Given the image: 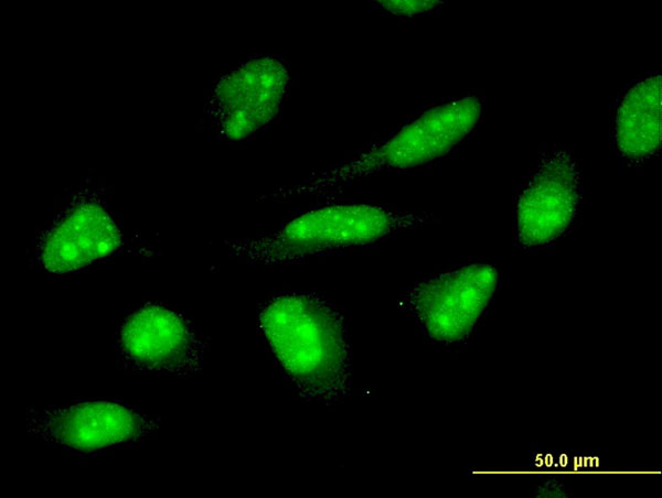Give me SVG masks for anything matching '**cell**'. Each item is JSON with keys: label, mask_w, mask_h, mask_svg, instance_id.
<instances>
[{"label": "cell", "mask_w": 662, "mask_h": 498, "mask_svg": "<svg viewBox=\"0 0 662 498\" xmlns=\"http://www.w3.org/2000/svg\"><path fill=\"white\" fill-rule=\"evenodd\" d=\"M258 324L301 390L331 398L345 388L350 347L341 315L329 302L312 293H284L263 306Z\"/></svg>", "instance_id": "6da1fadb"}, {"label": "cell", "mask_w": 662, "mask_h": 498, "mask_svg": "<svg viewBox=\"0 0 662 498\" xmlns=\"http://www.w3.org/2000/svg\"><path fill=\"white\" fill-rule=\"evenodd\" d=\"M482 109L474 96L438 104L355 158L313 174L303 183L277 188L269 197H318L381 172L405 171L430 163L470 134L481 119Z\"/></svg>", "instance_id": "7a4b0ae2"}, {"label": "cell", "mask_w": 662, "mask_h": 498, "mask_svg": "<svg viewBox=\"0 0 662 498\" xmlns=\"http://www.w3.org/2000/svg\"><path fill=\"white\" fill-rule=\"evenodd\" d=\"M428 220L418 213L364 203H332L308 209L271 232L234 240L229 249L261 264H284L341 249L369 246Z\"/></svg>", "instance_id": "3957f363"}, {"label": "cell", "mask_w": 662, "mask_h": 498, "mask_svg": "<svg viewBox=\"0 0 662 498\" xmlns=\"http://www.w3.org/2000/svg\"><path fill=\"white\" fill-rule=\"evenodd\" d=\"M499 272L488 263L450 269L415 284L405 304L425 334L451 345L466 339L499 285Z\"/></svg>", "instance_id": "277c9868"}, {"label": "cell", "mask_w": 662, "mask_h": 498, "mask_svg": "<svg viewBox=\"0 0 662 498\" xmlns=\"http://www.w3.org/2000/svg\"><path fill=\"white\" fill-rule=\"evenodd\" d=\"M159 427V420L109 400L78 401L32 411L26 429L32 435L62 448L97 452L132 444Z\"/></svg>", "instance_id": "5b68a950"}, {"label": "cell", "mask_w": 662, "mask_h": 498, "mask_svg": "<svg viewBox=\"0 0 662 498\" xmlns=\"http://www.w3.org/2000/svg\"><path fill=\"white\" fill-rule=\"evenodd\" d=\"M290 74L275 55H257L214 86L209 110L221 136L243 140L270 123L288 93Z\"/></svg>", "instance_id": "8992f818"}, {"label": "cell", "mask_w": 662, "mask_h": 498, "mask_svg": "<svg viewBox=\"0 0 662 498\" xmlns=\"http://www.w3.org/2000/svg\"><path fill=\"white\" fill-rule=\"evenodd\" d=\"M580 186L572 153L557 149L544 155L517 197V243L525 249L541 248L560 238L576 218Z\"/></svg>", "instance_id": "52a82bcc"}, {"label": "cell", "mask_w": 662, "mask_h": 498, "mask_svg": "<svg viewBox=\"0 0 662 498\" xmlns=\"http://www.w3.org/2000/svg\"><path fill=\"white\" fill-rule=\"evenodd\" d=\"M118 348L132 368L190 375L199 370L203 346L189 322L177 311L148 303L121 324Z\"/></svg>", "instance_id": "ba28073f"}, {"label": "cell", "mask_w": 662, "mask_h": 498, "mask_svg": "<svg viewBox=\"0 0 662 498\" xmlns=\"http://www.w3.org/2000/svg\"><path fill=\"white\" fill-rule=\"evenodd\" d=\"M121 235L107 212L87 203L72 208L42 238L40 264L53 273H66L106 258L117 250Z\"/></svg>", "instance_id": "9c48e42d"}, {"label": "cell", "mask_w": 662, "mask_h": 498, "mask_svg": "<svg viewBox=\"0 0 662 498\" xmlns=\"http://www.w3.org/2000/svg\"><path fill=\"white\" fill-rule=\"evenodd\" d=\"M653 74L630 85L613 113V140L622 159L636 165L647 163L660 151L662 87Z\"/></svg>", "instance_id": "30bf717a"}, {"label": "cell", "mask_w": 662, "mask_h": 498, "mask_svg": "<svg viewBox=\"0 0 662 498\" xmlns=\"http://www.w3.org/2000/svg\"><path fill=\"white\" fill-rule=\"evenodd\" d=\"M381 10L394 17H410L438 8L441 1H419V0H381L374 1Z\"/></svg>", "instance_id": "8fae6325"}]
</instances>
